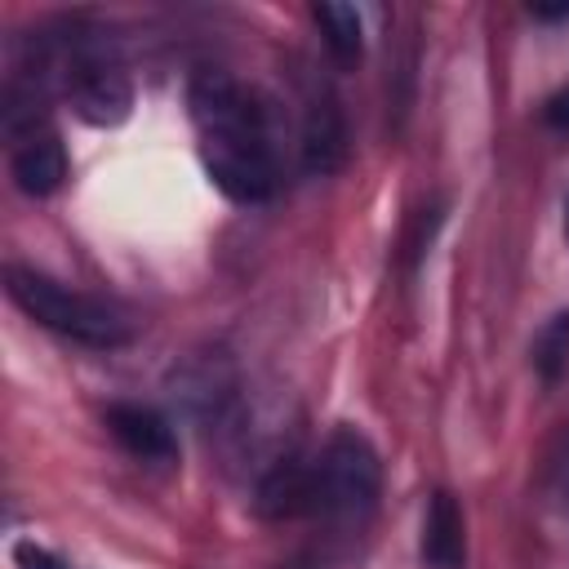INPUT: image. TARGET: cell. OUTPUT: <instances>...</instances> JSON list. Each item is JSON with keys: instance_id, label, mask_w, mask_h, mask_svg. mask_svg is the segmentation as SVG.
<instances>
[{"instance_id": "cell-1", "label": "cell", "mask_w": 569, "mask_h": 569, "mask_svg": "<svg viewBox=\"0 0 569 569\" xmlns=\"http://www.w3.org/2000/svg\"><path fill=\"white\" fill-rule=\"evenodd\" d=\"M187 107L213 187L240 204L267 200L276 191V147L262 98L231 71H196Z\"/></svg>"}, {"instance_id": "cell-2", "label": "cell", "mask_w": 569, "mask_h": 569, "mask_svg": "<svg viewBox=\"0 0 569 569\" xmlns=\"http://www.w3.org/2000/svg\"><path fill=\"white\" fill-rule=\"evenodd\" d=\"M4 289L36 325H44L53 333H67L84 347H124L133 338L129 320L116 307H107L93 293L67 289V284L31 271V267H4Z\"/></svg>"}, {"instance_id": "cell-3", "label": "cell", "mask_w": 569, "mask_h": 569, "mask_svg": "<svg viewBox=\"0 0 569 569\" xmlns=\"http://www.w3.org/2000/svg\"><path fill=\"white\" fill-rule=\"evenodd\" d=\"M382 493V462L365 431L338 427L316 458V511L342 525H360Z\"/></svg>"}, {"instance_id": "cell-4", "label": "cell", "mask_w": 569, "mask_h": 569, "mask_svg": "<svg viewBox=\"0 0 569 569\" xmlns=\"http://www.w3.org/2000/svg\"><path fill=\"white\" fill-rule=\"evenodd\" d=\"M62 93L71 111L89 124H120L129 116L133 89L124 62L102 40H76L62 58Z\"/></svg>"}, {"instance_id": "cell-5", "label": "cell", "mask_w": 569, "mask_h": 569, "mask_svg": "<svg viewBox=\"0 0 569 569\" xmlns=\"http://www.w3.org/2000/svg\"><path fill=\"white\" fill-rule=\"evenodd\" d=\"M253 507H258L262 520H293V516L316 511V462L280 458V462L258 480Z\"/></svg>"}, {"instance_id": "cell-6", "label": "cell", "mask_w": 569, "mask_h": 569, "mask_svg": "<svg viewBox=\"0 0 569 569\" xmlns=\"http://www.w3.org/2000/svg\"><path fill=\"white\" fill-rule=\"evenodd\" d=\"M107 431L116 436V445L142 462H173L178 458V440L173 427L147 409V405H111L107 409Z\"/></svg>"}, {"instance_id": "cell-7", "label": "cell", "mask_w": 569, "mask_h": 569, "mask_svg": "<svg viewBox=\"0 0 569 569\" xmlns=\"http://www.w3.org/2000/svg\"><path fill=\"white\" fill-rule=\"evenodd\" d=\"M342 160H347V124L338 102L320 93L307 102V116H302V164L311 173H333L342 169Z\"/></svg>"}, {"instance_id": "cell-8", "label": "cell", "mask_w": 569, "mask_h": 569, "mask_svg": "<svg viewBox=\"0 0 569 569\" xmlns=\"http://www.w3.org/2000/svg\"><path fill=\"white\" fill-rule=\"evenodd\" d=\"M9 173L18 182V191L27 196H53L67 178V147L53 133H31L13 147L9 156Z\"/></svg>"}, {"instance_id": "cell-9", "label": "cell", "mask_w": 569, "mask_h": 569, "mask_svg": "<svg viewBox=\"0 0 569 569\" xmlns=\"http://www.w3.org/2000/svg\"><path fill=\"white\" fill-rule=\"evenodd\" d=\"M422 560L431 569H462L467 560V533H462V511L449 493H431L427 520H422Z\"/></svg>"}, {"instance_id": "cell-10", "label": "cell", "mask_w": 569, "mask_h": 569, "mask_svg": "<svg viewBox=\"0 0 569 569\" xmlns=\"http://www.w3.org/2000/svg\"><path fill=\"white\" fill-rule=\"evenodd\" d=\"M311 18H316V27H320L329 53H333L342 67H351V62L360 58V44H365L360 9H356V4H342V0H325V4L311 9Z\"/></svg>"}, {"instance_id": "cell-11", "label": "cell", "mask_w": 569, "mask_h": 569, "mask_svg": "<svg viewBox=\"0 0 569 569\" xmlns=\"http://www.w3.org/2000/svg\"><path fill=\"white\" fill-rule=\"evenodd\" d=\"M565 365H569V311L551 316L533 338V369L542 373V382H556Z\"/></svg>"}, {"instance_id": "cell-12", "label": "cell", "mask_w": 569, "mask_h": 569, "mask_svg": "<svg viewBox=\"0 0 569 569\" xmlns=\"http://www.w3.org/2000/svg\"><path fill=\"white\" fill-rule=\"evenodd\" d=\"M13 556H18V565H27V569H62L53 556H44V551H40V547H31V542H18V551H13Z\"/></svg>"}, {"instance_id": "cell-13", "label": "cell", "mask_w": 569, "mask_h": 569, "mask_svg": "<svg viewBox=\"0 0 569 569\" xmlns=\"http://www.w3.org/2000/svg\"><path fill=\"white\" fill-rule=\"evenodd\" d=\"M547 124L569 133V89H560V93L547 102Z\"/></svg>"}, {"instance_id": "cell-14", "label": "cell", "mask_w": 569, "mask_h": 569, "mask_svg": "<svg viewBox=\"0 0 569 569\" xmlns=\"http://www.w3.org/2000/svg\"><path fill=\"white\" fill-rule=\"evenodd\" d=\"M533 18H569V4H533Z\"/></svg>"}, {"instance_id": "cell-15", "label": "cell", "mask_w": 569, "mask_h": 569, "mask_svg": "<svg viewBox=\"0 0 569 569\" xmlns=\"http://www.w3.org/2000/svg\"><path fill=\"white\" fill-rule=\"evenodd\" d=\"M565 231H569V209H565Z\"/></svg>"}]
</instances>
